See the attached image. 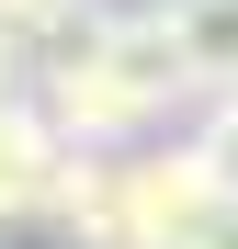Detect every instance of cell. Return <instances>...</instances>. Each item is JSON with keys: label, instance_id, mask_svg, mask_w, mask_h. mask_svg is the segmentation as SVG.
Segmentation results:
<instances>
[{"label": "cell", "instance_id": "4", "mask_svg": "<svg viewBox=\"0 0 238 249\" xmlns=\"http://www.w3.org/2000/svg\"><path fill=\"white\" fill-rule=\"evenodd\" d=\"M193 159H204V170H216V193L238 204V91H227V102L204 113V136H193Z\"/></svg>", "mask_w": 238, "mask_h": 249}, {"label": "cell", "instance_id": "1", "mask_svg": "<svg viewBox=\"0 0 238 249\" xmlns=\"http://www.w3.org/2000/svg\"><path fill=\"white\" fill-rule=\"evenodd\" d=\"M102 215L125 227L136 249H204V238L227 227V193H216V170H204L193 147H147V159H113Z\"/></svg>", "mask_w": 238, "mask_h": 249}, {"label": "cell", "instance_id": "2", "mask_svg": "<svg viewBox=\"0 0 238 249\" xmlns=\"http://www.w3.org/2000/svg\"><path fill=\"white\" fill-rule=\"evenodd\" d=\"M68 136L46 113H34V91L23 102H0V227H34V215H57V181H68Z\"/></svg>", "mask_w": 238, "mask_h": 249}, {"label": "cell", "instance_id": "5", "mask_svg": "<svg viewBox=\"0 0 238 249\" xmlns=\"http://www.w3.org/2000/svg\"><path fill=\"white\" fill-rule=\"evenodd\" d=\"M204 249H238V204H227V227H216V238H204Z\"/></svg>", "mask_w": 238, "mask_h": 249}, {"label": "cell", "instance_id": "3", "mask_svg": "<svg viewBox=\"0 0 238 249\" xmlns=\"http://www.w3.org/2000/svg\"><path fill=\"white\" fill-rule=\"evenodd\" d=\"M170 46H182V79L193 91H238V0H170Z\"/></svg>", "mask_w": 238, "mask_h": 249}]
</instances>
